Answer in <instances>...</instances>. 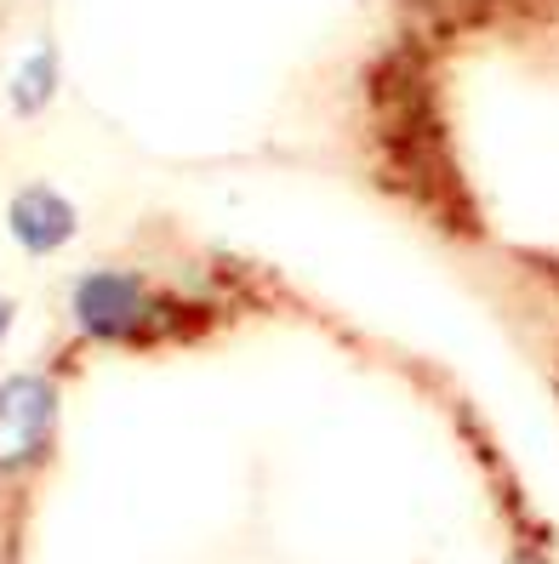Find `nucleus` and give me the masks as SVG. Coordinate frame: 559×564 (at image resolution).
I'll list each match as a JSON object with an SVG mask.
<instances>
[{"label":"nucleus","mask_w":559,"mask_h":564,"mask_svg":"<svg viewBox=\"0 0 559 564\" xmlns=\"http://www.w3.org/2000/svg\"><path fill=\"white\" fill-rule=\"evenodd\" d=\"M12 235L23 251H57L63 240L75 235V206L63 200V194L52 188H23L18 200H12Z\"/></svg>","instance_id":"nucleus-3"},{"label":"nucleus","mask_w":559,"mask_h":564,"mask_svg":"<svg viewBox=\"0 0 559 564\" xmlns=\"http://www.w3.org/2000/svg\"><path fill=\"white\" fill-rule=\"evenodd\" d=\"M69 314L80 337L92 343H166V337H194L212 308L189 303L178 291H154L131 269H86L69 285Z\"/></svg>","instance_id":"nucleus-1"},{"label":"nucleus","mask_w":559,"mask_h":564,"mask_svg":"<svg viewBox=\"0 0 559 564\" xmlns=\"http://www.w3.org/2000/svg\"><path fill=\"white\" fill-rule=\"evenodd\" d=\"M57 434V388L41 371H18L0 382V479H23L41 468Z\"/></svg>","instance_id":"nucleus-2"},{"label":"nucleus","mask_w":559,"mask_h":564,"mask_svg":"<svg viewBox=\"0 0 559 564\" xmlns=\"http://www.w3.org/2000/svg\"><path fill=\"white\" fill-rule=\"evenodd\" d=\"M12 325H18V303H12V296H0V343L12 337Z\"/></svg>","instance_id":"nucleus-4"}]
</instances>
